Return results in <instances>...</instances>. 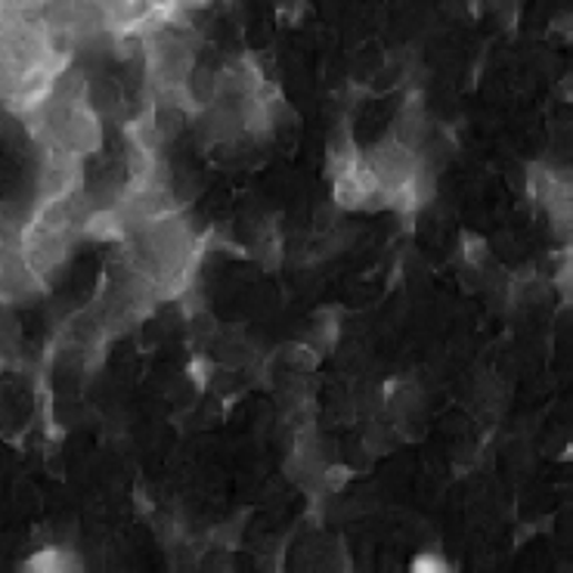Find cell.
Segmentation results:
<instances>
[{
    "mask_svg": "<svg viewBox=\"0 0 573 573\" xmlns=\"http://www.w3.org/2000/svg\"><path fill=\"white\" fill-rule=\"evenodd\" d=\"M26 567H31V571H75V567H81V561L75 559L69 549H57V545H50V549H41L38 555H31L29 564Z\"/></svg>",
    "mask_w": 573,
    "mask_h": 573,
    "instance_id": "6da1fadb",
    "label": "cell"
}]
</instances>
